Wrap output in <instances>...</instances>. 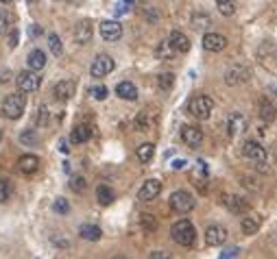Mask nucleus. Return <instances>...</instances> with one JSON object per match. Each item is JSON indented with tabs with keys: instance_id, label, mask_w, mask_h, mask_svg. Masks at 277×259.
Masks as SVG:
<instances>
[{
	"instance_id": "nucleus-37",
	"label": "nucleus",
	"mask_w": 277,
	"mask_h": 259,
	"mask_svg": "<svg viewBox=\"0 0 277 259\" xmlns=\"http://www.w3.org/2000/svg\"><path fill=\"white\" fill-rule=\"evenodd\" d=\"M20 142H22V144H37L39 137L35 131H24V133L20 135Z\"/></svg>"
},
{
	"instance_id": "nucleus-34",
	"label": "nucleus",
	"mask_w": 277,
	"mask_h": 259,
	"mask_svg": "<svg viewBox=\"0 0 277 259\" xmlns=\"http://www.w3.org/2000/svg\"><path fill=\"white\" fill-rule=\"evenodd\" d=\"M53 209L57 213H62V216H65V213L70 211V202L65 201V198H57V201L53 202Z\"/></svg>"
},
{
	"instance_id": "nucleus-32",
	"label": "nucleus",
	"mask_w": 277,
	"mask_h": 259,
	"mask_svg": "<svg viewBox=\"0 0 277 259\" xmlns=\"http://www.w3.org/2000/svg\"><path fill=\"white\" fill-rule=\"evenodd\" d=\"M48 46H50V53H53V55H57V57L63 53L62 39H59V35H57V33H50V35H48Z\"/></svg>"
},
{
	"instance_id": "nucleus-12",
	"label": "nucleus",
	"mask_w": 277,
	"mask_h": 259,
	"mask_svg": "<svg viewBox=\"0 0 277 259\" xmlns=\"http://www.w3.org/2000/svg\"><path fill=\"white\" fill-rule=\"evenodd\" d=\"M227 229L220 227V225H212L208 227V231H205V242L210 244V246H220V244H225L227 240Z\"/></svg>"
},
{
	"instance_id": "nucleus-41",
	"label": "nucleus",
	"mask_w": 277,
	"mask_h": 259,
	"mask_svg": "<svg viewBox=\"0 0 277 259\" xmlns=\"http://www.w3.org/2000/svg\"><path fill=\"white\" fill-rule=\"evenodd\" d=\"M48 120H50V114L46 111V107H42V109H39V115H37V124L39 126H46Z\"/></svg>"
},
{
	"instance_id": "nucleus-30",
	"label": "nucleus",
	"mask_w": 277,
	"mask_h": 259,
	"mask_svg": "<svg viewBox=\"0 0 277 259\" xmlns=\"http://www.w3.org/2000/svg\"><path fill=\"white\" fill-rule=\"evenodd\" d=\"M153 155H155V146L153 144H142V146H138V159H140V164H149L151 159H153Z\"/></svg>"
},
{
	"instance_id": "nucleus-42",
	"label": "nucleus",
	"mask_w": 277,
	"mask_h": 259,
	"mask_svg": "<svg viewBox=\"0 0 277 259\" xmlns=\"http://www.w3.org/2000/svg\"><path fill=\"white\" fill-rule=\"evenodd\" d=\"M238 253H240V248H225L223 253H220V259H229V257H238Z\"/></svg>"
},
{
	"instance_id": "nucleus-9",
	"label": "nucleus",
	"mask_w": 277,
	"mask_h": 259,
	"mask_svg": "<svg viewBox=\"0 0 277 259\" xmlns=\"http://www.w3.org/2000/svg\"><path fill=\"white\" fill-rule=\"evenodd\" d=\"M243 155L246 157V159H251V161H266V148L260 144V142H255V140H249V142H245V146H243Z\"/></svg>"
},
{
	"instance_id": "nucleus-17",
	"label": "nucleus",
	"mask_w": 277,
	"mask_h": 259,
	"mask_svg": "<svg viewBox=\"0 0 277 259\" xmlns=\"http://www.w3.org/2000/svg\"><path fill=\"white\" fill-rule=\"evenodd\" d=\"M246 79H249V70L243 68V65H234V68L227 70V74H225L227 85H240V83H245Z\"/></svg>"
},
{
	"instance_id": "nucleus-47",
	"label": "nucleus",
	"mask_w": 277,
	"mask_h": 259,
	"mask_svg": "<svg viewBox=\"0 0 277 259\" xmlns=\"http://www.w3.org/2000/svg\"><path fill=\"white\" fill-rule=\"evenodd\" d=\"M168 255H166L164 251H155V253H151V259H166Z\"/></svg>"
},
{
	"instance_id": "nucleus-38",
	"label": "nucleus",
	"mask_w": 277,
	"mask_h": 259,
	"mask_svg": "<svg viewBox=\"0 0 277 259\" xmlns=\"http://www.w3.org/2000/svg\"><path fill=\"white\" fill-rule=\"evenodd\" d=\"M140 222H142V227L147 229V231H155V227H157V222H155V218L151 216V213H144V216L140 218Z\"/></svg>"
},
{
	"instance_id": "nucleus-50",
	"label": "nucleus",
	"mask_w": 277,
	"mask_h": 259,
	"mask_svg": "<svg viewBox=\"0 0 277 259\" xmlns=\"http://www.w3.org/2000/svg\"><path fill=\"white\" fill-rule=\"evenodd\" d=\"M123 2H127V4H135L138 0H123Z\"/></svg>"
},
{
	"instance_id": "nucleus-52",
	"label": "nucleus",
	"mask_w": 277,
	"mask_h": 259,
	"mask_svg": "<svg viewBox=\"0 0 277 259\" xmlns=\"http://www.w3.org/2000/svg\"><path fill=\"white\" fill-rule=\"evenodd\" d=\"M29 2H39V0H29Z\"/></svg>"
},
{
	"instance_id": "nucleus-5",
	"label": "nucleus",
	"mask_w": 277,
	"mask_h": 259,
	"mask_svg": "<svg viewBox=\"0 0 277 259\" xmlns=\"http://www.w3.org/2000/svg\"><path fill=\"white\" fill-rule=\"evenodd\" d=\"M16 83H18V89L20 91H24V94H31V91L39 89L42 79H39V74H35V70H24V72L18 74Z\"/></svg>"
},
{
	"instance_id": "nucleus-1",
	"label": "nucleus",
	"mask_w": 277,
	"mask_h": 259,
	"mask_svg": "<svg viewBox=\"0 0 277 259\" xmlns=\"http://www.w3.org/2000/svg\"><path fill=\"white\" fill-rule=\"evenodd\" d=\"M24 107H27V96L24 91H13L4 98L2 103V115L9 120H18L24 114Z\"/></svg>"
},
{
	"instance_id": "nucleus-13",
	"label": "nucleus",
	"mask_w": 277,
	"mask_h": 259,
	"mask_svg": "<svg viewBox=\"0 0 277 259\" xmlns=\"http://www.w3.org/2000/svg\"><path fill=\"white\" fill-rule=\"evenodd\" d=\"M92 35H94L92 22H90V20H83V22H79L77 29H74V42L85 46V44L92 42Z\"/></svg>"
},
{
	"instance_id": "nucleus-35",
	"label": "nucleus",
	"mask_w": 277,
	"mask_h": 259,
	"mask_svg": "<svg viewBox=\"0 0 277 259\" xmlns=\"http://www.w3.org/2000/svg\"><path fill=\"white\" fill-rule=\"evenodd\" d=\"M70 187H72V192H85L88 183H85L83 176H72V179H70Z\"/></svg>"
},
{
	"instance_id": "nucleus-27",
	"label": "nucleus",
	"mask_w": 277,
	"mask_h": 259,
	"mask_svg": "<svg viewBox=\"0 0 277 259\" xmlns=\"http://www.w3.org/2000/svg\"><path fill=\"white\" fill-rule=\"evenodd\" d=\"M153 124H155V115L151 114V111H142V114H138V118H135V126H138L140 131L153 129Z\"/></svg>"
},
{
	"instance_id": "nucleus-21",
	"label": "nucleus",
	"mask_w": 277,
	"mask_h": 259,
	"mask_svg": "<svg viewBox=\"0 0 277 259\" xmlns=\"http://www.w3.org/2000/svg\"><path fill=\"white\" fill-rule=\"evenodd\" d=\"M258 114H260V118L264 120V122H273L275 115H277V109H275V105L271 103L269 98H260V103H258Z\"/></svg>"
},
{
	"instance_id": "nucleus-49",
	"label": "nucleus",
	"mask_w": 277,
	"mask_h": 259,
	"mask_svg": "<svg viewBox=\"0 0 277 259\" xmlns=\"http://www.w3.org/2000/svg\"><path fill=\"white\" fill-rule=\"evenodd\" d=\"M59 150H62V152H68V150H70V148H68V142H65V140L59 142Z\"/></svg>"
},
{
	"instance_id": "nucleus-26",
	"label": "nucleus",
	"mask_w": 277,
	"mask_h": 259,
	"mask_svg": "<svg viewBox=\"0 0 277 259\" xmlns=\"http://www.w3.org/2000/svg\"><path fill=\"white\" fill-rule=\"evenodd\" d=\"M79 235H81L83 240H88V242H98L100 235H103V231H100V227H96V225H81Z\"/></svg>"
},
{
	"instance_id": "nucleus-40",
	"label": "nucleus",
	"mask_w": 277,
	"mask_h": 259,
	"mask_svg": "<svg viewBox=\"0 0 277 259\" xmlns=\"http://www.w3.org/2000/svg\"><path fill=\"white\" fill-rule=\"evenodd\" d=\"M192 24H194V29H205V27L210 24V18H208V15L196 13L194 18H192Z\"/></svg>"
},
{
	"instance_id": "nucleus-33",
	"label": "nucleus",
	"mask_w": 277,
	"mask_h": 259,
	"mask_svg": "<svg viewBox=\"0 0 277 259\" xmlns=\"http://www.w3.org/2000/svg\"><path fill=\"white\" fill-rule=\"evenodd\" d=\"M157 83H159V87H162V89H170V87H173V83H175V74H170V72L159 74Z\"/></svg>"
},
{
	"instance_id": "nucleus-29",
	"label": "nucleus",
	"mask_w": 277,
	"mask_h": 259,
	"mask_svg": "<svg viewBox=\"0 0 277 259\" xmlns=\"http://www.w3.org/2000/svg\"><path fill=\"white\" fill-rule=\"evenodd\" d=\"M155 55H157L159 59H173L175 55H177V50H175L173 46H170L168 39H164V42H159L157 50H155Z\"/></svg>"
},
{
	"instance_id": "nucleus-2",
	"label": "nucleus",
	"mask_w": 277,
	"mask_h": 259,
	"mask_svg": "<svg viewBox=\"0 0 277 259\" xmlns=\"http://www.w3.org/2000/svg\"><path fill=\"white\" fill-rule=\"evenodd\" d=\"M170 235H173V240L177 242L179 246H192L194 240H196V231H194V227L190 220L175 222L173 229H170Z\"/></svg>"
},
{
	"instance_id": "nucleus-7",
	"label": "nucleus",
	"mask_w": 277,
	"mask_h": 259,
	"mask_svg": "<svg viewBox=\"0 0 277 259\" xmlns=\"http://www.w3.org/2000/svg\"><path fill=\"white\" fill-rule=\"evenodd\" d=\"M100 37L105 42H118L123 37V24L116 22V20H105L100 22Z\"/></svg>"
},
{
	"instance_id": "nucleus-10",
	"label": "nucleus",
	"mask_w": 277,
	"mask_h": 259,
	"mask_svg": "<svg viewBox=\"0 0 277 259\" xmlns=\"http://www.w3.org/2000/svg\"><path fill=\"white\" fill-rule=\"evenodd\" d=\"M201 44H203V48L210 50V53H220V50L227 48V37L220 33H205Z\"/></svg>"
},
{
	"instance_id": "nucleus-16",
	"label": "nucleus",
	"mask_w": 277,
	"mask_h": 259,
	"mask_svg": "<svg viewBox=\"0 0 277 259\" xmlns=\"http://www.w3.org/2000/svg\"><path fill=\"white\" fill-rule=\"evenodd\" d=\"M55 98L65 103V100H70L74 96V81H59L57 85H55Z\"/></svg>"
},
{
	"instance_id": "nucleus-28",
	"label": "nucleus",
	"mask_w": 277,
	"mask_h": 259,
	"mask_svg": "<svg viewBox=\"0 0 277 259\" xmlns=\"http://www.w3.org/2000/svg\"><path fill=\"white\" fill-rule=\"evenodd\" d=\"M96 198H98L100 205H112L116 196H114V190H112V187H107V185H98V187H96Z\"/></svg>"
},
{
	"instance_id": "nucleus-19",
	"label": "nucleus",
	"mask_w": 277,
	"mask_h": 259,
	"mask_svg": "<svg viewBox=\"0 0 277 259\" xmlns=\"http://www.w3.org/2000/svg\"><path fill=\"white\" fill-rule=\"evenodd\" d=\"M168 42H170V46H173L175 50H177V55L181 53H188L190 50V39L185 37L184 33H181V30H173V33H170V37H168Z\"/></svg>"
},
{
	"instance_id": "nucleus-45",
	"label": "nucleus",
	"mask_w": 277,
	"mask_h": 259,
	"mask_svg": "<svg viewBox=\"0 0 277 259\" xmlns=\"http://www.w3.org/2000/svg\"><path fill=\"white\" fill-rule=\"evenodd\" d=\"M127 11H129V4H127V2H120L118 7L114 9V13H116V15H123V13H127Z\"/></svg>"
},
{
	"instance_id": "nucleus-4",
	"label": "nucleus",
	"mask_w": 277,
	"mask_h": 259,
	"mask_svg": "<svg viewBox=\"0 0 277 259\" xmlns=\"http://www.w3.org/2000/svg\"><path fill=\"white\" fill-rule=\"evenodd\" d=\"M170 209L177 211V213H188L194 209V196L185 190H177L170 194Z\"/></svg>"
},
{
	"instance_id": "nucleus-15",
	"label": "nucleus",
	"mask_w": 277,
	"mask_h": 259,
	"mask_svg": "<svg viewBox=\"0 0 277 259\" xmlns=\"http://www.w3.org/2000/svg\"><path fill=\"white\" fill-rule=\"evenodd\" d=\"M18 170L22 174H33V172L39 170V157L35 155H22L18 159Z\"/></svg>"
},
{
	"instance_id": "nucleus-46",
	"label": "nucleus",
	"mask_w": 277,
	"mask_h": 259,
	"mask_svg": "<svg viewBox=\"0 0 277 259\" xmlns=\"http://www.w3.org/2000/svg\"><path fill=\"white\" fill-rule=\"evenodd\" d=\"M29 35H31V37H37V35H42V27H39V24H31V29H29Z\"/></svg>"
},
{
	"instance_id": "nucleus-11",
	"label": "nucleus",
	"mask_w": 277,
	"mask_h": 259,
	"mask_svg": "<svg viewBox=\"0 0 277 259\" xmlns=\"http://www.w3.org/2000/svg\"><path fill=\"white\" fill-rule=\"evenodd\" d=\"M181 140H184V144H188L190 148H196V146H201V142H203V131H201L199 126L185 124L184 129H181Z\"/></svg>"
},
{
	"instance_id": "nucleus-51",
	"label": "nucleus",
	"mask_w": 277,
	"mask_h": 259,
	"mask_svg": "<svg viewBox=\"0 0 277 259\" xmlns=\"http://www.w3.org/2000/svg\"><path fill=\"white\" fill-rule=\"evenodd\" d=\"M0 2H2V4H7V2H11V0H0Z\"/></svg>"
},
{
	"instance_id": "nucleus-6",
	"label": "nucleus",
	"mask_w": 277,
	"mask_h": 259,
	"mask_svg": "<svg viewBox=\"0 0 277 259\" xmlns=\"http://www.w3.org/2000/svg\"><path fill=\"white\" fill-rule=\"evenodd\" d=\"M114 68H116V63L109 55H98V57L92 61L90 74H92L94 79H103V76H107L109 72H114Z\"/></svg>"
},
{
	"instance_id": "nucleus-20",
	"label": "nucleus",
	"mask_w": 277,
	"mask_h": 259,
	"mask_svg": "<svg viewBox=\"0 0 277 259\" xmlns=\"http://www.w3.org/2000/svg\"><path fill=\"white\" fill-rule=\"evenodd\" d=\"M225 205H227V209L229 211H234V213H245L246 209H249V201L246 198H243V196H225Z\"/></svg>"
},
{
	"instance_id": "nucleus-39",
	"label": "nucleus",
	"mask_w": 277,
	"mask_h": 259,
	"mask_svg": "<svg viewBox=\"0 0 277 259\" xmlns=\"http://www.w3.org/2000/svg\"><path fill=\"white\" fill-rule=\"evenodd\" d=\"M90 94H92L96 100H105L107 98V87H105V85H96V87L90 89Z\"/></svg>"
},
{
	"instance_id": "nucleus-8",
	"label": "nucleus",
	"mask_w": 277,
	"mask_h": 259,
	"mask_svg": "<svg viewBox=\"0 0 277 259\" xmlns=\"http://www.w3.org/2000/svg\"><path fill=\"white\" fill-rule=\"evenodd\" d=\"M159 194H162V183H159L157 179H149V181H144L142 187H140L138 201L149 202V201H155V198H157Z\"/></svg>"
},
{
	"instance_id": "nucleus-18",
	"label": "nucleus",
	"mask_w": 277,
	"mask_h": 259,
	"mask_svg": "<svg viewBox=\"0 0 277 259\" xmlns=\"http://www.w3.org/2000/svg\"><path fill=\"white\" fill-rule=\"evenodd\" d=\"M245 126H246L245 115L236 111V114H231V115H229V122H227V135H229V137H236L238 133H243Z\"/></svg>"
},
{
	"instance_id": "nucleus-14",
	"label": "nucleus",
	"mask_w": 277,
	"mask_h": 259,
	"mask_svg": "<svg viewBox=\"0 0 277 259\" xmlns=\"http://www.w3.org/2000/svg\"><path fill=\"white\" fill-rule=\"evenodd\" d=\"M260 227H262V218L258 213H246L243 222H240V229H243L245 235H255L260 231Z\"/></svg>"
},
{
	"instance_id": "nucleus-53",
	"label": "nucleus",
	"mask_w": 277,
	"mask_h": 259,
	"mask_svg": "<svg viewBox=\"0 0 277 259\" xmlns=\"http://www.w3.org/2000/svg\"><path fill=\"white\" fill-rule=\"evenodd\" d=\"M0 140H2V131H0Z\"/></svg>"
},
{
	"instance_id": "nucleus-48",
	"label": "nucleus",
	"mask_w": 277,
	"mask_h": 259,
	"mask_svg": "<svg viewBox=\"0 0 277 259\" xmlns=\"http://www.w3.org/2000/svg\"><path fill=\"white\" fill-rule=\"evenodd\" d=\"M173 168H175V170H181V168H185V161H184V159L173 161Z\"/></svg>"
},
{
	"instance_id": "nucleus-3",
	"label": "nucleus",
	"mask_w": 277,
	"mask_h": 259,
	"mask_svg": "<svg viewBox=\"0 0 277 259\" xmlns=\"http://www.w3.org/2000/svg\"><path fill=\"white\" fill-rule=\"evenodd\" d=\"M212 109H214V100L210 98V96H203V94H201V96H194V98L188 103L190 115H194V118H199V120L210 118Z\"/></svg>"
},
{
	"instance_id": "nucleus-43",
	"label": "nucleus",
	"mask_w": 277,
	"mask_h": 259,
	"mask_svg": "<svg viewBox=\"0 0 277 259\" xmlns=\"http://www.w3.org/2000/svg\"><path fill=\"white\" fill-rule=\"evenodd\" d=\"M11 79H13V76H11L9 70H0V83H2V85H7Z\"/></svg>"
},
{
	"instance_id": "nucleus-44",
	"label": "nucleus",
	"mask_w": 277,
	"mask_h": 259,
	"mask_svg": "<svg viewBox=\"0 0 277 259\" xmlns=\"http://www.w3.org/2000/svg\"><path fill=\"white\" fill-rule=\"evenodd\" d=\"M18 39H20V37H18V30L13 29L11 33H9V46H11V48H16V46H18Z\"/></svg>"
},
{
	"instance_id": "nucleus-25",
	"label": "nucleus",
	"mask_w": 277,
	"mask_h": 259,
	"mask_svg": "<svg viewBox=\"0 0 277 259\" xmlns=\"http://www.w3.org/2000/svg\"><path fill=\"white\" fill-rule=\"evenodd\" d=\"M13 24H16V15L11 11H7V9H0V35H9L13 29Z\"/></svg>"
},
{
	"instance_id": "nucleus-22",
	"label": "nucleus",
	"mask_w": 277,
	"mask_h": 259,
	"mask_svg": "<svg viewBox=\"0 0 277 259\" xmlns=\"http://www.w3.org/2000/svg\"><path fill=\"white\" fill-rule=\"evenodd\" d=\"M90 137H92V126L79 124V126H74V131L70 133V142H72V144H85Z\"/></svg>"
},
{
	"instance_id": "nucleus-23",
	"label": "nucleus",
	"mask_w": 277,
	"mask_h": 259,
	"mask_svg": "<svg viewBox=\"0 0 277 259\" xmlns=\"http://www.w3.org/2000/svg\"><path fill=\"white\" fill-rule=\"evenodd\" d=\"M29 68L35 70V72H39V70H44V65H46V55H44V50L35 48L29 53V59H27Z\"/></svg>"
},
{
	"instance_id": "nucleus-24",
	"label": "nucleus",
	"mask_w": 277,
	"mask_h": 259,
	"mask_svg": "<svg viewBox=\"0 0 277 259\" xmlns=\"http://www.w3.org/2000/svg\"><path fill=\"white\" fill-rule=\"evenodd\" d=\"M116 94H118L123 100H135L138 98V89H135V85L131 83V81H123V83L116 85Z\"/></svg>"
},
{
	"instance_id": "nucleus-36",
	"label": "nucleus",
	"mask_w": 277,
	"mask_h": 259,
	"mask_svg": "<svg viewBox=\"0 0 277 259\" xmlns=\"http://www.w3.org/2000/svg\"><path fill=\"white\" fill-rule=\"evenodd\" d=\"M9 194H11V185H9V181L0 179V202H7Z\"/></svg>"
},
{
	"instance_id": "nucleus-31",
	"label": "nucleus",
	"mask_w": 277,
	"mask_h": 259,
	"mask_svg": "<svg viewBox=\"0 0 277 259\" xmlns=\"http://www.w3.org/2000/svg\"><path fill=\"white\" fill-rule=\"evenodd\" d=\"M216 7H218V11L223 15H234L236 13V2L234 0H216Z\"/></svg>"
}]
</instances>
